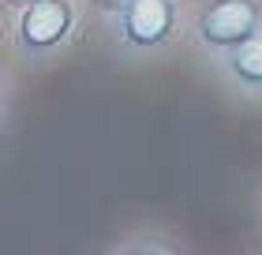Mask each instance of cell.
Listing matches in <instances>:
<instances>
[{"label": "cell", "instance_id": "6da1fadb", "mask_svg": "<svg viewBox=\"0 0 262 255\" xmlns=\"http://www.w3.org/2000/svg\"><path fill=\"white\" fill-rule=\"evenodd\" d=\"M191 0H109L101 8V30L120 60H154L187 45Z\"/></svg>", "mask_w": 262, "mask_h": 255}, {"label": "cell", "instance_id": "7a4b0ae2", "mask_svg": "<svg viewBox=\"0 0 262 255\" xmlns=\"http://www.w3.org/2000/svg\"><path fill=\"white\" fill-rule=\"evenodd\" d=\"M86 19V0H30L15 11H4L8 53L23 68H45L79 45Z\"/></svg>", "mask_w": 262, "mask_h": 255}, {"label": "cell", "instance_id": "3957f363", "mask_svg": "<svg viewBox=\"0 0 262 255\" xmlns=\"http://www.w3.org/2000/svg\"><path fill=\"white\" fill-rule=\"evenodd\" d=\"M262 38V0H191L187 45L202 64Z\"/></svg>", "mask_w": 262, "mask_h": 255}, {"label": "cell", "instance_id": "277c9868", "mask_svg": "<svg viewBox=\"0 0 262 255\" xmlns=\"http://www.w3.org/2000/svg\"><path fill=\"white\" fill-rule=\"evenodd\" d=\"M210 75L225 87V94L247 105H262V38L240 45V49L210 60Z\"/></svg>", "mask_w": 262, "mask_h": 255}, {"label": "cell", "instance_id": "5b68a950", "mask_svg": "<svg viewBox=\"0 0 262 255\" xmlns=\"http://www.w3.org/2000/svg\"><path fill=\"white\" fill-rule=\"evenodd\" d=\"M105 251H124V255H176L187 251V240L172 233L169 225H131L124 237H116Z\"/></svg>", "mask_w": 262, "mask_h": 255}, {"label": "cell", "instance_id": "8992f818", "mask_svg": "<svg viewBox=\"0 0 262 255\" xmlns=\"http://www.w3.org/2000/svg\"><path fill=\"white\" fill-rule=\"evenodd\" d=\"M255 229H258V240H262V188H258V199H255Z\"/></svg>", "mask_w": 262, "mask_h": 255}, {"label": "cell", "instance_id": "52a82bcc", "mask_svg": "<svg viewBox=\"0 0 262 255\" xmlns=\"http://www.w3.org/2000/svg\"><path fill=\"white\" fill-rule=\"evenodd\" d=\"M23 4H30V0H4V11H15V8H23Z\"/></svg>", "mask_w": 262, "mask_h": 255}]
</instances>
